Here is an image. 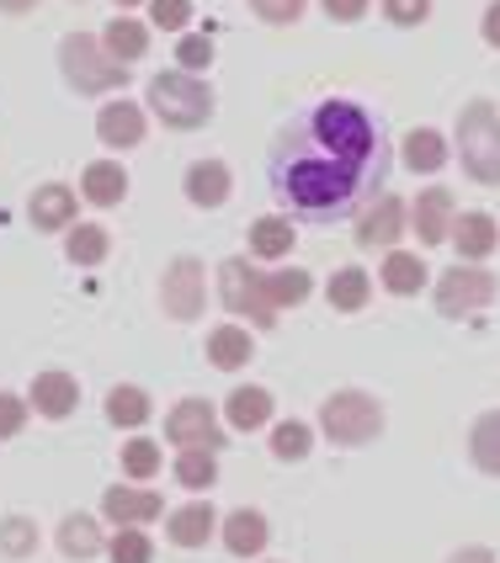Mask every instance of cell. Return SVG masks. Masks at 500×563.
I'll use <instances>...</instances> for the list:
<instances>
[{
	"mask_svg": "<svg viewBox=\"0 0 500 563\" xmlns=\"http://www.w3.org/2000/svg\"><path fill=\"white\" fill-rule=\"evenodd\" d=\"M214 527H219V516H214V505H208V500L182 505V510L165 521V532H171V542H176V548H203V542L214 537Z\"/></svg>",
	"mask_w": 500,
	"mask_h": 563,
	"instance_id": "ac0fdd59",
	"label": "cell"
},
{
	"mask_svg": "<svg viewBox=\"0 0 500 563\" xmlns=\"http://www.w3.org/2000/svg\"><path fill=\"white\" fill-rule=\"evenodd\" d=\"M123 468H128V478H155L160 473V446L155 441H144V437H133L123 446Z\"/></svg>",
	"mask_w": 500,
	"mask_h": 563,
	"instance_id": "8d00e7d4",
	"label": "cell"
},
{
	"mask_svg": "<svg viewBox=\"0 0 500 563\" xmlns=\"http://www.w3.org/2000/svg\"><path fill=\"white\" fill-rule=\"evenodd\" d=\"M150 22L165 32H176V27H187L192 22V0H150Z\"/></svg>",
	"mask_w": 500,
	"mask_h": 563,
	"instance_id": "f35d334b",
	"label": "cell"
},
{
	"mask_svg": "<svg viewBox=\"0 0 500 563\" xmlns=\"http://www.w3.org/2000/svg\"><path fill=\"white\" fill-rule=\"evenodd\" d=\"M500 282L485 272V266H447L437 277V309L447 319H458V313H474L485 309V303H496Z\"/></svg>",
	"mask_w": 500,
	"mask_h": 563,
	"instance_id": "ba28073f",
	"label": "cell"
},
{
	"mask_svg": "<svg viewBox=\"0 0 500 563\" xmlns=\"http://www.w3.org/2000/svg\"><path fill=\"white\" fill-rule=\"evenodd\" d=\"M293 245H298V240H293V223L287 219H256L250 223V255H261V261H282Z\"/></svg>",
	"mask_w": 500,
	"mask_h": 563,
	"instance_id": "83f0119b",
	"label": "cell"
},
{
	"mask_svg": "<svg viewBox=\"0 0 500 563\" xmlns=\"http://www.w3.org/2000/svg\"><path fill=\"white\" fill-rule=\"evenodd\" d=\"M107 548V537L96 527L91 516H64L59 521V553L64 559H96Z\"/></svg>",
	"mask_w": 500,
	"mask_h": 563,
	"instance_id": "603a6c76",
	"label": "cell"
},
{
	"mask_svg": "<svg viewBox=\"0 0 500 563\" xmlns=\"http://www.w3.org/2000/svg\"><path fill=\"white\" fill-rule=\"evenodd\" d=\"M150 112H160L165 128L187 133V128H203L214 118V91L187 69H165V75L150 80Z\"/></svg>",
	"mask_w": 500,
	"mask_h": 563,
	"instance_id": "3957f363",
	"label": "cell"
},
{
	"mask_svg": "<svg viewBox=\"0 0 500 563\" xmlns=\"http://www.w3.org/2000/svg\"><path fill=\"white\" fill-rule=\"evenodd\" d=\"M80 197L96 202V208H118V202L128 197V170L118 165V159H96V165H86V176H80Z\"/></svg>",
	"mask_w": 500,
	"mask_h": 563,
	"instance_id": "e0dca14e",
	"label": "cell"
},
{
	"mask_svg": "<svg viewBox=\"0 0 500 563\" xmlns=\"http://www.w3.org/2000/svg\"><path fill=\"white\" fill-rule=\"evenodd\" d=\"M453 191L447 187H432L415 197V234H421V245H447V234H453Z\"/></svg>",
	"mask_w": 500,
	"mask_h": 563,
	"instance_id": "5bb4252c",
	"label": "cell"
},
{
	"mask_svg": "<svg viewBox=\"0 0 500 563\" xmlns=\"http://www.w3.org/2000/svg\"><path fill=\"white\" fill-rule=\"evenodd\" d=\"M32 548H37V527H32L28 516H6L0 521V553L6 559H28Z\"/></svg>",
	"mask_w": 500,
	"mask_h": 563,
	"instance_id": "836d02e7",
	"label": "cell"
},
{
	"mask_svg": "<svg viewBox=\"0 0 500 563\" xmlns=\"http://www.w3.org/2000/svg\"><path fill=\"white\" fill-rule=\"evenodd\" d=\"M447 563H496V559H490V548H464V553H453Z\"/></svg>",
	"mask_w": 500,
	"mask_h": 563,
	"instance_id": "f6af8a7d",
	"label": "cell"
},
{
	"mask_svg": "<svg viewBox=\"0 0 500 563\" xmlns=\"http://www.w3.org/2000/svg\"><path fill=\"white\" fill-rule=\"evenodd\" d=\"M267 292H272L278 309H298V303L314 292V277L298 272V266H287V272H272V277H267Z\"/></svg>",
	"mask_w": 500,
	"mask_h": 563,
	"instance_id": "1f68e13d",
	"label": "cell"
},
{
	"mask_svg": "<svg viewBox=\"0 0 500 563\" xmlns=\"http://www.w3.org/2000/svg\"><path fill=\"white\" fill-rule=\"evenodd\" d=\"M368 298H373V277H368L362 266H341V272L330 277V309L357 313Z\"/></svg>",
	"mask_w": 500,
	"mask_h": 563,
	"instance_id": "484cf974",
	"label": "cell"
},
{
	"mask_svg": "<svg viewBox=\"0 0 500 563\" xmlns=\"http://www.w3.org/2000/svg\"><path fill=\"white\" fill-rule=\"evenodd\" d=\"M250 335L240 330V324H219L214 335H208V362L219 367V373H235V367H246L250 362Z\"/></svg>",
	"mask_w": 500,
	"mask_h": 563,
	"instance_id": "cb8c5ba5",
	"label": "cell"
},
{
	"mask_svg": "<svg viewBox=\"0 0 500 563\" xmlns=\"http://www.w3.org/2000/svg\"><path fill=\"white\" fill-rule=\"evenodd\" d=\"M325 5V16H336V22H357L362 11H368V0H319Z\"/></svg>",
	"mask_w": 500,
	"mask_h": 563,
	"instance_id": "7bdbcfd3",
	"label": "cell"
},
{
	"mask_svg": "<svg viewBox=\"0 0 500 563\" xmlns=\"http://www.w3.org/2000/svg\"><path fill=\"white\" fill-rule=\"evenodd\" d=\"M319 426H325V437L336 446H362V441H373L383 431V405L373 394H362V388H341V394L325 399Z\"/></svg>",
	"mask_w": 500,
	"mask_h": 563,
	"instance_id": "5b68a950",
	"label": "cell"
},
{
	"mask_svg": "<svg viewBox=\"0 0 500 563\" xmlns=\"http://www.w3.org/2000/svg\"><path fill=\"white\" fill-rule=\"evenodd\" d=\"M458 159L479 187H500V118L490 101H469L458 112Z\"/></svg>",
	"mask_w": 500,
	"mask_h": 563,
	"instance_id": "7a4b0ae2",
	"label": "cell"
},
{
	"mask_svg": "<svg viewBox=\"0 0 500 563\" xmlns=\"http://www.w3.org/2000/svg\"><path fill=\"white\" fill-rule=\"evenodd\" d=\"M101 48H107L118 64L144 59V54H150V27L133 22V16H118V22H107V32H101Z\"/></svg>",
	"mask_w": 500,
	"mask_h": 563,
	"instance_id": "ffe728a7",
	"label": "cell"
},
{
	"mask_svg": "<svg viewBox=\"0 0 500 563\" xmlns=\"http://www.w3.org/2000/svg\"><path fill=\"white\" fill-rule=\"evenodd\" d=\"M28 405L37 409L43 420H64L69 409L80 405V383H75L69 373H59V367H48V373H37V377H32Z\"/></svg>",
	"mask_w": 500,
	"mask_h": 563,
	"instance_id": "7c38bea8",
	"label": "cell"
},
{
	"mask_svg": "<svg viewBox=\"0 0 500 563\" xmlns=\"http://www.w3.org/2000/svg\"><path fill=\"white\" fill-rule=\"evenodd\" d=\"M272 452H278L282 463L309 457V426H304V420H282L278 431H272Z\"/></svg>",
	"mask_w": 500,
	"mask_h": 563,
	"instance_id": "d590c367",
	"label": "cell"
},
{
	"mask_svg": "<svg viewBox=\"0 0 500 563\" xmlns=\"http://www.w3.org/2000/svg\"><path fill=\"white\" fill-rule=\"evenodd\" d=\"M28 426V399H17V394H0V441H11L17 431Z\"/></svg>",
	"mask_w": 500,
	"mask_h": 563,
	"instance_id": "b9f144b4",
	"label": "cell"
},
{
	"mask_svg": "<svg viewBox=\"0 0 500 563\" xmlns=\"http://www.w3.org/2000/svg\"><path fill=\"white\" fill-rule=\"evenodd\" d=\"M250 5H256L261 22H278V27H287V22L304 16V0H250Z\"/></svg>",
	"mask_w": 500,
	"mask_h": 563,
	"instance_id": "60d3db41",
	"label": "cell"
},
{
	"mask_svg": "<svg viewBox=\"0 0 500 563\" xmlns=\"http://www.w3.org/2000/svg\"><path fill=\"white\" fill-rule=\"evenodd\" d=\"M59 64H64V80H69L80 96L118 91V86L128 80V69L96 43L91 32H69V37L59 43Z\"/></svg>",
	"mask_w": 500,
	"mask_h": 563,
	"instance_id": "277c9868",
	"label": "cell"
},
{
	"mask_svg": "<svg viewBox=\"0 0 500 563\" xmlns=\"http://www.w3.org/2000/svg\"><path fill=\"white\" fill-rule=\"evenodd\" d=\"M267 176H272V197L293 219L336 223L383 187L389 150L378 123L357 101H319L278 133Z\"/></svg>",
	"mask_w": 500,
	"mask_h": 563,
	"instance_id": "6da1fadb",
	"label": "cell"
},
{
	"mask_svg": "<svg viewBox=\"0 0 500 563\" xmlns=\"http://www.w3.org/2000/svg\"><path fill=\"white\" fill-rule=\"evenodd\" d=\"M107 420H112V426H128V431L144 426V420H150V394L133 388V383L112 388V394H107Z\"/></svg>",
	"mask_w": 500,
	"mask_h": 563,
	"instance_id": "4dcf8cb0",
	"label": "cell"
},
{
	"mask_svg": "<svg viewBox=\"0 0 500 563\" xmlns=\"http://www.w3.org/2000/svg\"><path fill=\"white\" fill-rule=\"evenodd\" d=\"M37 5H43V0H0L6 16H28V11H37Z\"/></svg>",
	"mask_w": 500,
	"mask_h": 563,
	"instance_id": "bcb514c9",
	"label": "cell"
},
{
	"mask_svg": "<svg viewBox=\"0 0 500 563\" xmlns=\"http://www.w3.org/2000/svg\"><path fill=\"white\" fill-rule=\"evenodd\" d=\"M176 478H182L187 489H208V484L219 478V463H214V452H203V446H187V452L176 457Z\"/></svg>",
	"mask_w": 500,
	"mask_h": 563,
	"instance_id": "d6a6232c",
	"label": "cell"
},
{
	"mask_svg": "<svg viewBox=\"0 0 500 563\" xmlns=\"http://www.w3.org/2000/svg\"><path fill=\"white\" fill-rule=\"evenodd\" d=\"M107 251H112V240H107V229H96V223H75L69 240H64V255H69L75 266H101Z\"/></svg>",
	"mask_w": 500,
	"mask_h": 563,
	"instance_id": "f546056e",
	"label": "cell"
},
{
	"mask_svg": "<svg viewBox=\"0 0 500 563\" xmlns=\"http://www.w3.org/2000/svg\"><path fill=\"white\" fill-rule=\"evenodd\" d=\"M112 5H139V0H112Z\"/></svg>",
	"mask_w": 500,
	"mask_h": 563,
	"instance_id": "7dc6e473",
	"label": "cell"
},
{
	"mask_svg": "<svg viewBox=\"0 0 500 563\" xmlns=\"http://www.w3.org/2000/svg\"><path fill=\"white\" fill-rule=\"evenodd\" d=\"M405 165L410 170H442L447 165V139L437 128H410L405 133Z\"/></svg>",
	"mask_w": 500,
	"mask_h": 563,
	"instance_id": "4316f807",
	"label": "cell"
},
{
	"mask_svg": "<svg viewBox=\"0 0 500 563\" xmlns=\"http://www.w3.org/2000/svg\"><path fill=\"white\" fill-rule=\"evenodd\" d=\"M107 553H112V563H150L155 559V542L139 527H118V537L107 542Z\"/></svg>",
	"mask_w": 500,
	"mask_h": 563,
	"instance_id": "e575fe53",
	"label": "cell"
},
{
	"mask_svg": "<svg viewBox=\"0 0 500 563\" xmlns=\"http://www.w3.org/2000/svg\"><path fill=\"white\" fill-rule=\"evenodd\" d=\"M383 16L394 27H421L432 16V0H383Z\"/></svg>",
	"mask_w": 500,
	"mask_h": 563,
	"instance_id": "74e56055",
	"label": "cell"
},
{
	"mask_svg": "<svg viewBox=\"0 0 500 563\" xmlns=\"http://www.w3.org/2000/svg\"><path fill=\"white\" fill-rule=\"evenodd\" d=\"M400 234H405V202L389 197V191L373 197V208L357 213V245H368V251H373V245H394Z\"/></svg>",
	"mask_w": 500,
	"mask_h": 563,
	"instance_id": "30bf717a",
	"label": "cell"
},
{
	"mask_svg": "<svg viewBox=\"0 0 500 563\" xmlns=\"http://www.w3.org/2000/svg\"><path fill=\"white\" fill-rule=\"evenodd\" d=\"M469 452H474V463H479V468L500 478V409H490V415H479V420H474Z\"/></svg>",
	"mask_w": 500,
	"mask_h": 563,
	"instance_id": "f1b7e54d",
	"label": "cell"
},
{
	"mask_svg": "<svg viewBox=\"0 0 500 563\" xmlns=\"http://www.w3.org/2000/svg\"><path fill=\"white\" fill-rule=\"evenodd\" d=\"M165 441H176L182 452L187 446H203V452H219V415H214V405L208 399H182V405L165 415Z\"/></svg>",
	"mask_w": 500,
	"mask_h": 563,
	"instance_id": "9c48e42d",
	"label": "cell"
},
{
	"mask_svg": "<svg viewBox=\"0 0 500 563\" xmlns=\"http://www.w3.org/2000/svg\"><path fill=\"white\" fill-rule=\"evenodd\" d=\"M219 298L229 313H246L250 324H278V303H272V292H267V277L240 261V255H229L219 266Z\"/></svg>",
	"mask_w": 500,
	"mask_h": 563,
	"instance_id": "8992f818",
	"label": "cell"
},
{
	"mask_svg": "<svg viewBox=\"0 0 500 563\" xmlns=\"http://www.w3.org/2000/svg\"><path fill=\"white\" fill-rule=\"evenodd\" d=\"M203 261H192V255H176L171 266H165V277H160V309L171 313V319H203V303H208V287H203Z\"/></svg>",
	"mask_w": 500,
	"mask_h": 563,
	"instance_id": "52a82bcc",
	"label": "cell"
},
{
	"mask_svg": "<svg viewBox=\"0 0 500 563\" xmlns=\"http://www.w3.org/2000/svg\"><path fill=\"white\" fill-rule=\"evenodd\" d=\"M378 282H383L394 298H410V292H421V287H426V261H421V255H410V251H389L383 255Z\"/></svg>",
	"mask_w": 500,
	"mask_h": 563,
	"instance_id": "7402d4cb",
	"label": "cell"
},
{
	"mask_svg": "<svg viewBox=\"0 0 500 563\" xmlns=\"http://www.w3.org/2000/svg\"><path fill=\"white\" fill-rule=\"evenodd\" d=\"M224 548H229L235 559H256V553L267 548V516H261V510L224 516Z\"/></svg>",
	"mask_w": 500,
	"mask_h": 563,
	"instance_id": "d6986e66",
	"label": "cell"
},
{
	"mask_svg": "<svg viewBox=\"0 0 500 563\" xmlns=\"http://www.w3.org/2000/svg\"><path fill=\"white\" fill-rule=\"evenodd\" d=\"M96 139H101L107 150H133V144L144 139V107H139V101H107V107L96 112Z\"/></svg>",
	"mask_w": 500,
	"mask_h": 563,
	"instance_id": "8fae6325",
	"label": "cell"
},
{
	"mask_svg": "<svg viewBox=\"0 0 500 563\" xmlns=\"http://www.w3.org/2000/svg\"><path fill=\"white\" fill-rule=\"evenodd\" d=\"M447 245H458L464 261H485V255L500 245V229L490 213H458L453 219V234H447Z\"/></svg>",
	"mask_w": 500,
	"mask_h": 563,
	"instance_id": "9a60e30c",
	"label": "cell"
},
{
	"mask_svg": "<svg viewBox=\"0 0 500 563\" xmlns=\"http://www.w3.org/2000/svg\"><path fill=\"white\" fill-rule=\"evenodd\" d=\"M101 516H107L112 527H144V521H155L160 516V495H150V489H128V484H112V489L101 495Z\"/></svg>",
	"mask_w": 500,
	"mask_h": 563,
	"instance_id": "4fadbf2b",
	"label": "cell"
},
{
	"mask_svg": "<svg viewBox=\"0 0 500 563\" xmlns=\"http://www.w3.org/2000/svg\"><path fill=\"white\" fill-rule=\"evenodd\" d=\"M224 409H229V426L235 431H261L272 420V394L267 388H235Z\"/></svg>",
	"mask_w": 500,
	"mask_h": 563,
	"instance_id": "d4e9b609",
	"label": "cell"
},
{
	"mask_svg": "<svg viewBox=\"0 0 500 563\" xmlns=\"http://www.w3.org/2000/svg\"><path fill=\"white\" fill-rule=\"evenodd\" d=\"M75 191L59 187V181H48V187H37L32 191V202H28V219L32 229H69L75 223Z\"/></svg>",
	"mask_w": 500,
	"mask_h": 563,
	"instance_id": "2e32d148",
	"label": "cell"
},
{
	"mask_svg": "<svg viewBox=\"0 0 500 563\" xmlns=\"http://www.w3.org/2000/svg\"><path fill=\"white\" fill-rule=\"evenodd\" d=\"M485 43H490V48H500V0L485 11Z\"/></svg>",
	"mask_w": 500,
	"mask_h": 563,
	"instance_id": "ee69618b",
	"label": "cell"
},
{
	"mask_svg": "<svg viewBox=\"0 0 500 563\" xmlns=\"http://www.w3.org/2000/svg\"><path fill=\"white\" fill-rule=\"evenodd\" d=\"M187 197L197 208H219L229 197V165L224 159H197L187 170Z\"/></svg>",
	"mask_w": 500,
	"mask_h": 563,
	"instance_id": "44dd1931",
	"label": "cell"
},
{
	"mask_svg": "<svg viewBox=\"0 0 500 563\" xmlns=\"http://www.w3.org/2000/svg\"><path fill=\"white\" fill-rule=\"evenodd\" d=\"M176 64H182V69H208V64H214V37H197V32L182 37V43H176Z\"/></svg>",
	"mask_w": 500,
	"mask_h": 563,
	"instance_id": "ab89813d",
	"label": "cell"
}]
</instances>
